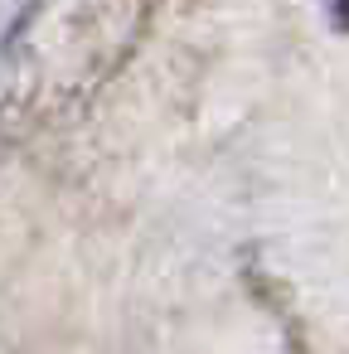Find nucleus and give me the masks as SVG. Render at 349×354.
I'll use <instances>...</instances> for the list:
<instances>
[{
	"mask_svg": "<svg viewBox=\"0 0 349 354\" xmlns=\"http://www.w3.org/2000/svg\"><path fill=\"white\" fill-rule=\"evenodd\" d=\"M325 10H330V25L339 35H349V0H325Z\"/></svg>",
	"mask_w": 349,
	"mask_h": 354,
	"instance_id": "obj_1",
	"label": "nucleus"
}]
</instances>
